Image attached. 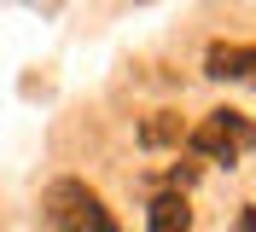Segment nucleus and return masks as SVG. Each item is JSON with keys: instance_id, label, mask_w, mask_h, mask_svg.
<instances>
[{"instance_id": "3", "label": "nucleus", "mask_w": 256, "mask_h": 232, "mask_svg": "<svg viewBox=\"0 0 256 232\" xmlns=\"http://www.w3.org/2000/svg\"><path fill=\"white\" fill-rule=\"evenodd\" d=\"M204 76H216V81H256V46H227V41H216L204 52Z\"/></svg>"}, {"instance_id": "5", "label": "nucleus", "mask_w": 256, "mask_h": 232, "mask_svg": "<svg viewBox=\"0 0 256 232\" xmlns=\"http://www.w3.org/2000/svg\"><path fill=\"white\" fill-rule=\"evenodd\" d=\"M146 145H169V139H180V122L175 116H169V110H158V116H152V122H146Z\"/></svg>"}, {"instance_id": "4", "label": "nucleus", "mask_w": 256, "mask_h": 232, "mask_svg": "<svg viewBox=\"0 0 256 232\" xmlns=\"http://www.w3.org/2000/svg\"><path fill=\"white\" fill-rule=\"evenodd\" d=\"M152 232H192V209H186L180 192H163L152 203Z\"/></svg>"}, {"instance_id": "2", "label": "nucleus", "mask_w": 256, "mask_h": 232, "mask_svg": "<svg viewBox=\"0 0 256 232\" xmlns=\"http://www.w3.org/2000/svg\"><path fill=\"white\" fill-rule=\"evenodd\" d=\"M186 145L198 157H216V163H239L244 151H256V122L239 110H210L204 122L186 134Z\"/></svg>"}, {"instance_id": "1", "label": "nucleus", "mask_w": 256, "mask_h": 232, "mask_svg": "<svg viewBox=\"0 0 256 232\" xmlns=\"http://www.w3.org/2000/svg\"><path fill=\"white\" fill-rule=\"evenodd\" d=\"M47 221L58 232H122L88 180H52L47 186Z\"/></svg>"}, {"instance_id": "6", "label": "nucleus", "mask_w": 256, "mask_h": 232, "mask_svg": "<svg viewBox=\"0 0 256 232\" xmlns=\"http://www.w3.org/2000/svg\"><path fill=\"white\" fill-rule=\"evenodd\" d=\"M239 232H256V209H244V215H239Z\"/></svg>"}]
</instances>
